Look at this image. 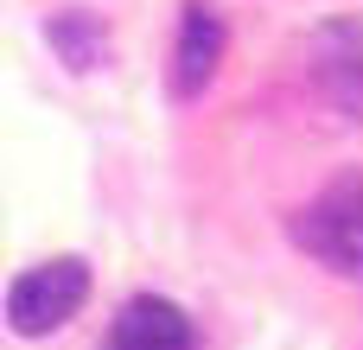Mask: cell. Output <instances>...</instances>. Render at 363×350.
Masks as SVG:
<instances>
[{"instance_id": "3957f363", "label": "cell", "mask_w": 363, "mask_h": 350, "mask_svg": "<svg viewBox=\"0 0 363 350\" xmlns=\"http://www.w3.org/2000/svg\"><path fill=\"white\" fill-rule=\"evenodd\" d=\"M313 89L332 115H345L351 128H363V26L338 19L313 38Z\"/></svg>"}, {"instance_id": "6da1fadb", "label": "cell", "mask_w": 363, "mask_h": 350, "mask_svg": "<svg viewBox=\"0 0 363 350\" xmlns=\"http://www.w3.org/2000/svg\"><path fill=\"white\" fill-rule=\"evenodd\" d=\"M294 242L332 268V274H363V172H338L332 185H319V198H306L294 210Z\"/></svg>"}, {"instance_id": "5b68a950", "label": "cell", "mask_w": 363, "mask_h": 350, "mask_svg": "<svg viewBox=\"0 0 363 350\" xmlns=\"http://www.w3.org/2000/svg\"><path fill=\"white\" fill-rule=\"evenodd\" d=\"M217 57H223V19L211 6H185L179 13V38H172V96H198L211 77H217Z\"/></svg>"}, {"instance_id": "277c9868", "label": "cell", "mask_w": 363, "mask_h": 350, "mask_svg": "<svg viewBox=\"0 0 363 350\" xmlns=\"http://www.w3.org/2000/svg\"><path fill=\"white\" fill-rule=\"evenodd\" d=\"M108 350H198L191 338V319L160 300V293H140L115 312V332H108Z\"/></svg>"}, {"instance_id": "8992f818", "label": "cell", "mask_w": 363, "mask_h": 350, "mask_svg": "<svg viewBox=\"0 0 363 350\" xmlns=\"http://www.w3.org/2000/svg\"><path fill=\"white\" fill-rule=\"evenodd\" d=\"M45 38H51V51H57L70 70H102V64H108V26H102L96 13H83V6L51 13Z\"/></svg>"}, {"instance_id": "7a4b0ae2", "label": "cell", "mask_w": 363, "mask_h": 350, "mask_svg": "<svg viewBox=\"0 0 363 350\" xmlns=\"http://www.w3.org/2000/svg\"><path fill=\"white\" fill-rule=\"evenodd\" d=\"M83 300H89V261L57 255V261H38V268H26V274L13 281V293H6V325H13L19 338H51V332H64V325L83 312Z\"/></svg>"}]
</instances>
